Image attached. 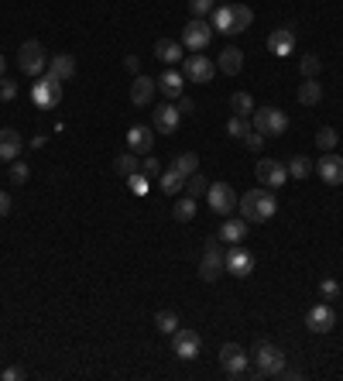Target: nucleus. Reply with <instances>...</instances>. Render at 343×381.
Instances as JSON below:
<instances>
[{
    "label": "nucleus",
    "instance_id": "39448f33",
    "mask_svg": "<svg viewBox=\"0 0 343 381\" xmlns=\"http://www.w3.org/2000/svg\"><path fill=\"white\" fill-rule=\"evenodd\" d=\"M251 117H254V131L264 134V138H278V134L289 131V117H285V110H278V107H258Z\"/></svg>",
    "mask_w": 343,
    "mask_h": 381
},
{
    "label": "nucleus",
    "instance_id": "7c9ffc66",
    "mask_svg": "<svg viewBox=\"0 0 343 381\" xmlns=\"http://www.w3.org/2000/svg\"><path fill=\"white\" fill-rule=\"evenodd\" d=\"M206 189H210V182H206V176L203 172H192V176L185 179V196H192V200H199V196H206Z\"/></svg>",
    "mask_w": 343,
    "mask_h": 381
},
{
    "label": "nucleus",
    "instance_id": "c85d7f7f",
    "mask_svg": "<svg viewBox=\"0 0 343 381\" xmlns=\"http://www.w3.org/2000/svg\"><path fill=\"white\" fill-rule=\"evenodd\" d=\"M230 110H234L237 117H251V114H254V97L244 93V90H237V93L230 97Z\"/></svg>",
    "mask_w": 343,
    "mask_h": 381
},
{
    "label": "nucleus",
    "instance_id": "3c124183",
    "mask_svg": "<svg viewBox=\"0 0 343 381\" xmlns=\"http://www.w3.org/2000/svg\"><path fill=\"white\" fill-rule=\"evenodd\" d=\"M124 66H127L131 73H137V69H141V62H137V55H127V59H124Z\"/></svg>",
    "mask_w": 343,
    "mask_h": 381
},
{
    "label": "nucleus",
    "instance_id": "f704fd0d",
    "mask_svg": "<svg viewBox=\"0 0 343 381\" xmlns=\"http://www.w3.org/2000/svg\"><path fill=\"white\" fill-rule=\"evenodd\" d=\"M337 141H340V134L333 127H319L316 131V145L323 152H337Z\"/></svg>",
    "mask_w": 343,
    "mask_h": 381
},
{
    "label": "nucleus",
    "instance_id": "58836bf2",
    "mask_svg": "<svg viewBox=\"0 0 343 381\" xmlns=\"http://www.w3.org/2000/svg\"><path fill=\"white\" fill-rule=\"evenodd\" d=\"M247 131H251V124H247V117H237V114H234V117L227 121V134H230V138H244Z\"/></svg>",
    "mask_w": 343,
    "mask_h": 381
},
{
    "label": "nucleus",
    "instance_id": "de8ad7c7",
    "mask_svg": "<svg viewBox=\"0 0 343 381\" xmlns=\"http://www.w3.org/2000/svg\"><path fill=\"white\" fill-rule=\"evenodd\" d=\"M179 114H182V117H189V114H196V103L189 100V97H179Z\"/></svg>",
    "mask_w": 343,
    "mask_h": 381
},
{
    "label": "nucleus",
    "instance_id": "a18cd8bd",
    "mask_svg": "<svg viewBox=\"0 0 343 381\" xmlns=\"http://www.w3.org/2000/svg\"><path fill=\"white\" fill-rule=\"evenodd\" d=\"M141 172H144V176H161V162L155 155H148V158L141 162Z\"/></svg>",
    "mask_w": 343,
    "mask_h": 381
},
{
    "label": "nucleus",
    "instance_id": "49530a36",
    "mask_svg": "<svg viewBox=\"0 0 343 381\" xmlns=\"http://www.w3.org/2000/svg\"><path fill=\"white\" fill-rule=\"evenodd\" d=\"M319 296H323V299H337V296H340V285H337L333 279H326L323 285H319Z\"/></svg>",
    "mask_w": 343,
    "mask_h": 381
},
{
    "label": "nucleus",
    "instance_id": "2f4dec72",
    "mask_svg": "<svg viewBox=\"0 0 343 381\" xmlns=\"http://www.w3.org/2000/svg\"><path fill=\"white\" fill-rule=\"evenodd\" d=\"M289 179H309V172H313V162L306 158V155H295V158H289Z\"/></svg>",
    "mask_w": 343,
    "mask_h": 381
},
{
    "label": "nucleus",
    "instance_id": "4be33fe9",
    "mask_svg": "<svg viewBox=\"0 0 343 381\" xmlns=\"http://www.w3.org/2000/svg\"><path fill=\"white\" fill-rule=\"evenodd\" d=\"M155 59L158 62H165L168 69L175 66V62H182L185 55H182V42H172V38H158L155 42Z\"/></svg>",
    "mask_w": 343,
    "mask_h": 381
},
{
    "label": "nucleus",
    "instance_id": "7ed1b4c3",
    "mask_svg": "<svg viewBox=\"0 0 343 381\" xmlns=\"http://www.w3.org/2000/svg\"><path fill=\"white\" fill-rule=\"evenodd\" d=\"M223 272H227V251L220 248V237H210V241H206V251L199 258V279L216 282Z\"/></svg>",
    "mask_w": 343,
    "mask_h": 381
},
{
    "label": "nucleus",
    "instance_id": "aec40b11",
    "mask_svg": "<svg viewBox=\"0 0 343 381\" xmlns=\"http://www.w3.org/2000/svg\"><path fill=\"white\" fill-rule=\"evenodd\" d=\"M21 148H25V141H21V134L18 131H11V127H4L0 131V162H14L18 155H21Z\"/></svg>",
    "mask_w": 343,
    "mask_h": 381
},
{
    "label": "nucleus",
    "instance_id": "0eeeda50",
    "mask_svg": "<svg viewBox=\"0 0 343 381\" xmlns=\"http://www.w3.org/2000/svg\"><path fill=\"white\" fill-rule=\"evenodd\" d=\"M206 203H210L213 213L230 217V213L237 210V193H234L227 182H210V189H206Z\"/></svg>",
    "mask_w": 343,
    "mask_h": 381
},
{
    "label": "nucleus",
    "instance_id": "393cba45",
    "mask_svg": "<svg viewBox=\"0 0 343 381\" xmlns=\"http://www.w3.org/2000/svg\"><path fill=\"white\" fill-rule=\"evenodd\" d=\"M213 31H220V35H237L234 4H227V7H216V11H213Z\"/></svg>",
    "mask_w": 343,
    "mask_h": 381
},
{
    "label": "nucleus",
    "instance_id": "4468645a",
    "mask_svg": "<svg viewBox=\"0 0 343 381\" xmlns=\"http://www.w3.org/2000/svg\"><path fill=\"white\" fill-rule=\"evenodd\" d=\"M227 272H230L234 279H247V275L254 272V258H251V251L230 244V251H227Z\"/></svg>",
    "mask_w": 343,
    "mask_h": 381
},
{
    "label": "nucleus",
    "instance_id": "603ef678",
    "mask_svg": "<svg viewBox=\"0 0 343 381\" xmlns=\"http://www.w3.org/2000/svg\"><path fill=\"white\" fill-rule=\"evenodd\" d=\"M0 76H4V55H0Z\"/></svg>",
    "mask_w": 343,
    "mask_h": 381
},
{
    "label": "nucleus",
    "instance_id": "2eb2a0df",
    "mask_svg": "<svg viewBox=\"0 0 343 381\" xmlns=\"http://www.w3.org/2000/svg\"><path fill=\"white\" fill-rule=\"evenodd\" d=\"M268 52L278 55V59L292 55V52H295V31H292V28H275V31L268 35Z\"/></svg>",
    "mask_w": 343,
    "mask_h": 381
},
{
    "label": "nucleus",
    "instance_id": "e433bc0d",
    "mask_svg": "<svg viewBox=\"0 0 343 381\" xmlns=\"http://www.w3.org/2000/svg\"><path fill=\"white\" fill-rule=\"evenodd\" d=\"M234 18H237V35L254 25V11H251L247 4H234Z\"/></svg>",
    "mask_w": 343,
    "mask_h": 381
},
{
    "label": "nucleus",
    "instance_id": "9b49d317",
    "mask_svg": "<svg viewBox=\"0 0 343 381\" xmlns=\"http://www.w3.org/2000/svg\"><path fill=\"white\" fill-rule=\"evenodd\" d=\"M313 169H316V176L326 182V186H340L343 182V158L337 152H323L319 162H313Z\"/></svg>",
    "mask_w": 343,
    "mask_h": 381
},
{
    "label": "nucleus",
    "instance_id": "6e6552de",
    "mask_svg": "<svg viewBox=\"0 0 343 381\" xmlns=\"http://www.w3.org/2000/svg\"><path fill=\"white\" fill-rule=\"evenodd\" d=\"M210 42H213V25H206L203 18H192L182 28V49L203 52V49H210Z\"/></svg>",
    "mask_w": 343,
    "mask_h": 381
},
{
    "label": "nucleus",
    "instance_id": "8fccbe9b",
    "mask_svg": "<svg viewBox=\"0 0 343 381\" xmlns=\"http://www.w3.org/2000/svg\"><path fill=\"white\" fill-rule=\"evenodd\" d=\"M7 213H11V196H7V193L0 189V220H4Z\"/></svg>",
    "mask_w": 343,
    "mask_h": 381
},
{
    "label": "nucleus",
    "instance_id": "dca6fc26",
    "mask_svg": "<svg viewBox=\"0 0 343 381\" xmlns=\"http://www.w3.org/2000/svg\"><path fill=\"white\" fill-rule=\"evenodd\" d=\"M155 93H158V79L134 76V83H131V103L134 107H148V103L155 100Z\"/></svg>",
    "mask_w": 343,
    "mask_h": 381
},
{
    "label": "nucleus",
    "instance_id": "a19ab883",
    "mask_svg": "<svg viewBox=\"0 0 343 381\" xmlns=\"http://www.w3.org/2000/svg\"><path fill=\"white\" fill-rule=\"evenodd\" d=\"M127 186H131L134 196H148V176H144V172H134V176H127Z\"/></svg>",
    "mask_w": 343,
    "mask_h": 381
},
{
    "label": "nucleus",
    "instance_id": "473e14b6",
    "mask_svg": "<svg viewBox=\"0 0 343 381\" xmlns=\"http://www.w3.org/2000/svg\"><path fill=\"white\" fill-rule=\"evenodd\" d=\"M172 165H175V169H179V172L189 179L192 172H199V155H196V152H182L179 158H175V162H172Z\"/></svg>",
    "mask_w": 343,
    "mask_h": 381
},
{
    "label": "nucleus",
    "instance_id": "ddd939ff",
    "mask_svg": "<svg viewBox=\"0 0 343 381\" xmlns=\"http://www.w3.org/2000/svg\"><path fill=\"white\" fill-rule=\"evenodd\" d=\"M172 347H175V357L192 361V357H199L203 340H199V333H196V330H175V333H172Z\"/></svg>",
    "mask_w": 343,
    "mask_h": 381
},
{
    "label": "nucleus",
    "instance_id": "09e8293b",
    "mask_svg": "<svg viewBox=\"0 0 343 381\" xmlns=\"http://www.w3.org/2000/svg\"><path fill=\"white\" fill-rule=\"evenodd\" d=\"M0 378H4V381H21V378H25V371H21V368H7Z\"/></svg>",
    "mask_w": 343,
    "mask_h": 381
},
{
    "label": "nucleus",
    "instance_id": "f3484780",
    "mask_svg": "<svg viewBox=\"0 0 343 381\" xmlns=\"http://www.w3.org/2000/svg\"><path fill=\"white\" fill-rule=\"evenodd\" d=\"M182 124V114H179V107H172V103H161L158 110H155V131L158 134H175Z\"/></svg>",
    "mask_w": 343,
    "mask_h": 381
},
{
    "label": "nucleus",
    "instance_id": "c03bdc74",
    "mask_svg": "<svg viewBox=\"0 0 343 381\" xmlns=\"http://www.w3.org/2000/svg\"><path fill=\"white\" fill-rule=\"evenodd\" d=\"M189 11H192V18H203L213 11V0H189Z\"/></svg>",
    "mask_w": 343,
    "mask_h": 381
},
{
    "label": "nucleus",
    "instance_id": "1a4fd4ad",
    "mask_svg": "<svg viewBox=\"0 0 343 381\" xmlns=\"http://www.w3.org/2000/svg\"><path fill=\"white\" fill-rule=\"evenodd\" d=\"M254 176H258V182H261L264 189H282L289 182V169L282 162H275V158H261L258 169H254Z\"/></svg>",
    "mask_w": 343,
    "mask_h": 381
},
{
    "label": "nucleus",
    "instance_id": "4c0bfd02",
    "mask_svg": "<svg viewBox=\"0 0 343 381\" xmlns=\"http://www.w3.org/2000/svg\"><path fill=\"white\" fill-rule=\"evenodd\" d=\"M299 69H302L306 79H316L319 69H323V62H319V55H302V59H299Z\"/></svg>",
    "mask_w": 343,
    "mask_h": 381
},
{
    "label": "nucleus",
    "instance_id": "37998d69",
    "mask_svg": "<svg viewBox=\"0 0 343 381\" xmlns=\"http://www.w3.org/2000/svg\"><path fill=\"white\" fill-rule=\"evenodd\" d=\"M14 97H18V83H11V79L0 76V103L14 100Z\"/></svg>",
    "mask_w": 343,
    "mask_h": 381
},
{
    "label": "nucleus",
    "instance_id": "c756f323",
    "mask_svg": "<svg viewBox=\"0 0 343 381\" xmlns=\"http://www.w3.org/2000/svg\"><path fill=\"white\" fill-rule=\"evenodd\" d=\"M113 169H117V176H134V172H141V162H137V155L134 152H124L117 155V162H113Z\"/></svg>",
    "mask_w": 343,
    "mask_h": 381
},
{
    "label": "nucleus",
    "instance_id": "f257e3e1",
    "mask_svg": "<svg viewBox=\"0 0 343 381\" xmlns=\"http://www.w3.org/2000/svg\"><path fill=\"white\" fill-rule=\"evenodd\" d=\"M237 210H240V217L251 224H264V220H271L275 213H278V200H275V193H268V189H251V193H244L237 200Z\"/></svg>",
    "mask_w": 343,
    "mask_h": 381
},
{
    "label": "nucleus",
    "instance_id": "f8f14e48",
    "mask_svg": "<svg viewBox=\"0 0 343 381\" xmlns=\"http://www.w3.org/2000/svg\"><path fill=\"white\" fill-rule=\"evenodd\" d=\"M306 327H309L313 333H330L333 327H337V313H333V306L330 303L313 306V309L306 313Z\"/></svg>",
    "mask_w": 343,
    "mask_h": 381
},
{
    "label": "nucleus",
    "instance_id": "79ce46f5",
    "mask_svg": "<svg viewBox=\"0 0 343 381\" xmlns=\"http://www.w3.org/2000/svg\"><path fill=\"white\" fill-rule=\"evenodd\" d=\"M240 141H244V148H251V152H261V145H264V134H258V131L251 127V131H247V134H244Z\"/></svg>",
    "mask_w": 343,
    "mask_h": 381
},
{
    "label": "nucleus",
    "instance_id": "cd10ccee",
    "mask_svg": "<svg viewBox=\"0 0 343 381\" xmlns=\"http://www.w3.org/2000/svg\"><path fill=\"white\" fill-rule=\"evenodd\" d=\"M182 189H185V176L175 169V165H172L168 172H161V193L172 196V193H182Z\"/></svg>",
    "mask_w": 343,
    "mask_h": 381
},
{
    "label": "nucleus",
    "instance_id": "b1692460",
    "mask_svg": "<svg viewBox=\"0 0 343 381\" xmlns=\"http://www.w3.org/2000/svg\"><path fill=\"white\" fill-rule=\"evenodd\" d=\"M247 227H251V224H247L244 217H240V220H230V217H227V220H223V227H220V234H216V237H220L223 244H240V241L247 237Z\"/></svg>",
    "mask_w": 343,
    "mask_h": 381
},
{
    "label": "nucleus",
    "instance_id": "5701e85b",
    "mask_svg": "<svg viewBox=\"0 0 343 381\" xmlns=\"http://www.w3.org/2000/svg\"><path fill=\"white\" fill-rule=\"evenodd\" d=\"M216 69L227 73V76H237L240 69H244V52L237 45H227V49L220 52V59H216Z\"/></svg>",
    "mask_w": 343,
    "mask_h": 381
},
{
    "label": "nucleus",
    "instance_id": "9d476101",
    "mask_svg": "<svg viewBox=\"0 0 343 381\" xmlns=\"http://www.w3.org/2000/svg\"><path fill=\"white\" fill-rule=\"evenodd\" d=\"M247 351L240 347V344H223L220 347V364H223V371L230 375V378H240L244 371H247Z\"/></svg>",
    "mask_w": 343,
    "mask_h": 381
},
{
    "label": "nucleus",
    "instance_id": "bb28decb",
    "mask_svg": "<svg viewBox=\"0 0 343 381\" xmlns=\"http://www.w3.org/2000/svg\"><path fill=\"white\" fill-rule=\"evenodd\" d=\"M295 97H299L302 107H316V103L323 100V86H319L316 79H306V83L299 86V93H295Z\"/></svg>",
    "mask_w": 343,
    "mask_h": 381
},
{
    "label": "nucleus",
    "instance_id": "72a5a7b5",
    "mask_svg": "<svg viewBox=\"0 0 343 381\" xmlns=\"http://www.w3.org/2000/svg\"><path fill=\"white\" fill-rule=\"evenodd\" d=\"M172 213H175V220H182V224H189V220L196 217V200H192V196H182V200H175V206H172Z\"/></svg>",
    "mask_w": 343,
    "mask_h": 381
},
{
    "label": "nucleus",
    "instance_id": "20e7f679",
    "mask_svg": "<svg viewBox=\"0 0 343 381\" xmlns=\"http://www.w3.org/2000/svg\"><path fill=\"white\" fill-rule=\"evenodd\" d=\"M18 69L25 73V76H45V69H49V55H45V45L42 42H25L21 49H18Z\"/></svg>",
    "mask_w": 343,
    "mask_h": 381
},
{
    "label": "nucleus",
    "instance_id": "ea45409f",
    "mask_svg": "<svg viewBox=\"0 0 343 381\" xmlns=\"http://www.w3.org/2000/svg\"><path fill=\"white\" fill-rule=\"evenodd\" d=\"M27 176H31V169H27L25 162H18V158H14V162H11V182H14V186H25Z\"/></svg>",
    "mask_w": 343,
    "mask_h": 381
},
{
    "label": "nucleus",
    "instance_id": "f03ea898",
    "mask_svg": "<svg viewBox=\"0 0 343 381\" xmlns=\"http://www.w3.org/2000/svg\"><path fill=\"white\" fill-rule=\"evenodd\" d=\"M254 375L258 378H275V375H285V354L282 347H275L271 340H258L254 344Z\"/></svg>",
    "mask_w": 343,
    "mask_h": 381
},
{
    "label": "nucleus",
    "instance_id": "423d86ee",
    "mask_svg": "<svg viewBox=\"0 0 343 381\" xmlns=\"http://www.w3.org/2000/svg\"><path fill=\"white\" fill-rule=\"evenodd\" d=\"M182 76L185 83H213L216 76V62H210L206 55H199V52H192V55H185L182 59Z\"/></svg>",
    "mask_w": 343,
    "mask_h": 381
},
{
    "label": "nucleus",
    "instance_id": "412c9836",
    "mask_svg": "<svg viewBox=\"0 0 343 381\" xmlns=\"http://www.w3.org/2000/svg\"><path fill=\"white\" fill-rule=\"evenodd\" d=\"M151 145H155V138H151V127H131L127 131V152L134 155H151Z\"/></svg>",
    "mask_w": 343,
    "mask_h": 381
},
{
    "label": "nucleus",
    "instance_id": "a211bd4d",
    "mask_svg": "<svg viewBox=\"0 0 343 381\" xmlns=\"http://www.w3.org/2000/svg\"><path fill=\"white\" fill-rule=\"evenodd\" d=\"M58 93H62V83L45 73V76H42V83H35V93H31V97H35V103H38V107H55Z\"/></svg>",
    "mask_w": 343,
    "mask_h": 381
},
{
    "label": "nucleus",
    "instance_id": "6ab92c4d",
    "mask_svg": "<svg viewBox=\"0 0 343 381\" xmlns=\"http://www.w3.org/2000/svg\"><path fill=\"white\" fill-rule=\"evenodd\" d=\"M45 73H49L52 79H58V83H69V79L76 76V59H73V55H66V52H62V55H52Z\"/></svg>",
    "mask_w": 343,
    "mask_h": 381
},
{
    "label": "nucleus",
    "instance_id": "a878e982",
    "mask_svg": "<svg viewBox=\"0 0 343 381\" xmlns=\"http://www.w3.org/2000/svg\"><path fill=\"white\" fill-rule=\"evenodd\" d=\"M182 83H185V76L182 73H175V69H165L158 76V90L168 97V100H179L182 97Z\"/></svg>",
    "mask_w": 343,
    "mask_h": 381
},
{
    "label": "nucleus",
    "instance_id": "c9c22d12",
    "mask_svg": "<svg viewBox=\"0 0 343 381\" xmlns=\"http://www.w3.org/2000/svg\"><path fill=\"white\" fill-rule=\"evenodd\" d=\"M155 327H158L161 333H175L179 330V316H175L172 309H161L158 316H155Z\"/></svg>",
    "mask_w": 343,
    "mask_h": 381
}]
</instances>
